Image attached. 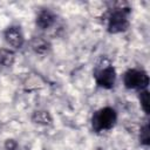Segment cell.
<instances>
[{"mask_svg": "<svg viewBox=\"0 0 150 150\" xmlns=\"http://www.w3.org/2000/svg\"><path fill=\"white\" fill-rule=\"evenodd\" d=\"M131 7L127 1L110 2L105 13L103 14V21L107 33L111 35L125 33L131 25L130 21Z\"/></svg>", "mask_w": 150, "mask_h": 150, "instance_id": "cell-1", "label": "cell"}, {"mask_svg": "<svg viewBox=\"0 0 150 150\" xmlns=\"http://www.w3.org/2000/svg\"><path fill=\"white\" fill-rule=\"evenodd\" d=\"M28 46L34 54L41 55V56L48 55L53 47L50 40L46 35H42V34L33 35L28 41Z\"/></svg>", "mask_w": 150, "mask_h": 150, "instance_id": "cell-7", "label": "cell"}, {"mask_svg": "<svg viewBox=\"0 0 150 150\" xmlns=\"http://www.w3.org/2000/svg\"><path fill=\"white\" fill-rule=\"evenodd\" d=\"M30 121L38 127H49L53 124L54 118L49 110L47 109H35L30 114Z\"/></svg>", "mask_w": 150, "mask_h": 150, "instance_id": "cell-8", "label": "cell"}, {"mask_svg": "<svg viewBox=\"0 0 150 150\" xmlns=\"http://www.w3.org/2000/svg\"><path fill=\"white\" fill-rule=\"evenodd\" d=\"M138 102H139V107L143 110V112L148 116L150 112V93L149 89L138 91Z\"/></svg>", "mask_w": 150, "mask_h": 150, "instance_id": "cell-11", "label": "cell"}, {"mask_svg": "<svg viewBox=\"0 0 150 150\" xmlns=\"http://www.w3.org/2000/svg\"><path fill=\"white\" fill-rule=\"evenodd\" d=\"M16 61V52L8 47H0V66L11 68Z\"/></svg>", "mask_w": 150, "mask_h": 150, "instance_id": "cell-9", "label": "cell"}, {"mask_svg": "<svg viewBox=\"0 0 150 150\" xmlns=\"http://www.w3.org/2000/svg\"><path fill=\"white\" fill-rule=\"evenodd\" d=\"M118 121V112L111 105H104L96 109L90 117L91 130L95 134H104L115 128Z\"/></svg>", "mask_w": 150, "mask_h": 150, "instance_id": "cell-3", "label": "cell"}, {"mask_svg": "<svg viewBox=\"0 0 150 150\" xmlns=\"http://www.w3.org/2000/svg\"><path fill=\"white\" fill-rule=\"evenodd\" d=\"M35 27L41 32H47L53 28L57 22V14L48 7L40 8L35 14Z\"/></svg>", "mask_w": 150, "mask_h": 150, "instance_id": "cell-6", "label": "cell"}, {"mask_svg": "<svg viewBox=\"0 0 150 150\" xmlns=\"http://www.w3.org/2000/svg\"><path fill=\"white\" fill-rule=\"evenodd\" d=\"M5 149L6 150H18V142L13 138H7L5 141Z\"/></svg>", "mask_w": 150, "mask_h": 150, "instance_id": "cell-12", "label": "cell"}, {"mask_svg": "<svg viewBox=\"0 0 150 150\" xmlns=\"http://www.w3.org/2000/svg\"><path fill=\"white\" fill-rule=\"evenodd\" d=\"M138 142L142 146H149L150 145V128H149L148 121H145L138 130Z\"/></svg>", "mask_w": 150, "mask_h": 150, "instance_id": "cell-10", "label": "cell"}, {"mask_svg": "<svg viewBox=\"0 0 150 150\" xmlns=\"http://www.w3.org/2000/svg\"><path fill=\"white\" fill-rule=\"evenodd\" d=\"M97 150H101V149H97Z\"/></svg>", "mask_w": 150, "mask_h": 150, "instance_id": "cell-13", "label": "cell"}, {"mask_svg": "<svg viewBox=\"0 0 150 150\" xmlns=\"http://www.w3.org/2000/svg\"><path fill=\"white\" fill-rule=\"evenodd\" d=\"M2 38L6 46L13 50H20L26 45V36L19 23H11L2 30Z\"/></svg>", "mask_w": 150, "mask_h": 150, "instance_id": "cell-5", "label": "cell"}, {"mask_svg": "<svg viewBox=\"0 0 150 150\" xmlns=\"http://www.w3.org/2000/svg\"><path fill=\"white\" fill-rule=\"evenodd\" d=\"M150 77L145 69L132 67L128 68L122 75V84L128 90L142 91L149 88Z\"/></svg>", "mask_w": 150, "mask_h": 150, "instance_id": "cell-4", "label": "cell"}, {"mask_svg": "<svg viewBox=\"0 0 150 150\" xmlns=\"http://www.w3.org/2000/svg\"><path fill=\"white\" fill-rule=\"evenodd\" d=\"M93 79L95 84L104 90H111L115 88L117 82V71L111 60L102 55L96 61L93 69Z\"/></svg>", "mask_w": 150, "mask_h": 150, "instance_id": "cell-2", "label": "cell"}]
</instances>
